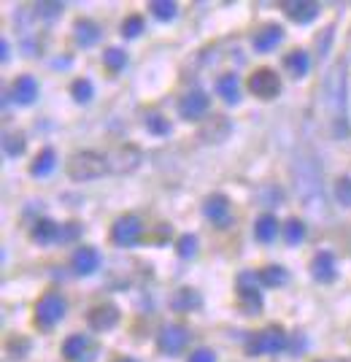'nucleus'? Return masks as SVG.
Wrapping results in <instances>:
<instances>
[{
    "mask_svg": "<svg viewBox=\"0 0 351 362\" xmlns=\"http://www.w3.org/2000/svg\"><path fill=\"white\" fill-rule=\"evenodd\" d=\"M324 95H327L330 117L335 122V136H349V125H346V65H335L330 71Z\"/></svg>",
    "mask_w": 351,
    "mask_h": 362,
    "instance_id": "f257e3e1",
    "label": "nucleus"
},
{
    "mask_svg": "<svg viewBox=\"0 0 351 362\" xmlns=\"http://www.w3.org/2000/svg\"><path fill=\"white\" fill-rule=\"evenodd\" d=\"M108 171V160L97 152H79L68 160V176L73 181H95Z\"/></svg>",
    "mask_w": 351,
    "mask_h": 362,
    "instance_id": "f03ea898",
    "label": "nucleus"
},
{
    "mask_svg": "<svg viewBox=\"0 0 351 362\" xmlns=\"http://www.w3.org/2000/svg\"><path fill=\"white\" fill-rule=\"evenodd\" d=\"M287 349V333L281 324H270L263 333L249 335L246 341V354L249 357H260V354H278Z\"/></svg>",
    "mask_w": 351,
    "mask_h": 362,
    "instance_id": "7ed1b4c3",
    "label": "nucleus"
},
{
    "mask_svg": "<svg viewBox=\"0 0 351 362\" xmlns=\"http://www.w3.org/2000/svg\"><path fill=\"white\" fill-rule=\"evenodd\" d=\"M65 298L60 295V292H46L44 298L38 300V306H36V324L38 327H44V330H49V327H54L60 319L65 317Z\"/></svg>",
    "mask_w": 351,
    "mask_h": 362,
    "instance_id": "20e7f679",
    "label": "nucleus"
},
{
    "mask_svg": "<svg viewBox=\"0 0 351 362\" xmlns=\"http://www.w3.org/2000/svg\"><path fill=\"white\" fill-rule=\"evenodd\" d=\"M249 90L260 100H273L281 92V76L273 68H260L249 76Z\"/></svg>",
    "mask_w": 351,
    "mask_h": 362,
    "instance_id": "39448f33",
    "label": "nucleus"
},
{
    "mask_svg": "<svg viewBox=\"0 0 351 362\" xmlns=\"http://www.w3.org/2000/svg\"><path fill=\"white\" fill-rule=\"evenodd\" d=\"M141 232H143V222L135 214H125L111 227V241L119 246H135L141 241Z\"/></svg>",
    "mask_w": 351,
    "mask_h": 362,
    "instance_id": "423d86ee",
    "label": "nucleus"
},
{
    "mask_svg": "<svg viewBox=\"0 0 351 362\" xmlns=\"http://www.w3.org/2000/svg\"><path fill=\"white\" fill-rule=\"evenodd\" d=\"M189 341V330L184 324H165L157 335V346L162 354H178Z\"/></svg>",
    "mask_w": 351,
    "mask_h": 362,
    "instance_id": "0eeeda50",
    "label": "nucleus"
},
{
    "mask_svg": "<svg viewBox=\"0 0 351 362\" xmlns=\"http://www.w3.org/2000/svg\"><path fill=\"white\" fill-rule=\"evenodd\" d=\"M208 106H211V100H208L206 92H200V90L186 92V95L178 100V117L186 119V122H195V119H200V117L208 111Z\"/></svg>",
    "mask_w": 351,
    "mask_h": 362,
    "instance_id": "6e6552de",
    "label": "nucleus"
},
{
    "mask_svg": "<svg viewBox=\"0 0 351 362\" xmlns=\"http://www.w3.org/2000/svg\"><path fill=\"white\" fill-rule=\"evenodd\" d=\"M141 160H143V154H141V149L138 146H132V143H125V146H119L114 154H111V171L114 173H132L138 165H141Z\"/></svg>",
    "mask_w": 351,
    "mask_h": 362,
    "instance_id": "1a4fd4ad",
    "label": "nucleus"
},
{
    "mask_svg": "<svg viewBox=\"0 0 351 362\" xmlns=\"http://www.w3.org/2000/svg\"><path fill=\"white\" fill-rule=\"evenodd\" d=\"M87 322H89V327H92L95 333H106V330L117 327V322H119V309H117L114 303L95 306V309L87 314Z\"/></svg>",
    "mask_w": 351,
    "mask_h": 362,
    "instance_id": "9d476101",
    "label": "nucleus"
},
{
    "mask_svg": "<svg viewBox=\"0 0 351 362\" xmlns=\"http://www.w3.org/2000/svg\"><path fill=\"white\" fill-rule=\"evenodd\" d=\"M238 306L249 317H254V314L263 311V295H260V289L257 287H249V281L243 276L238 278Z\"/></svg>",
    "mask_w": 351,
    "mask_h": 362,
    "instance_id": "9b49d317",
    "label": "nucleus"
},
{
    "mask_svg": "<svg viewBox=\"0 0 351 362\" xmlns=\"http://www.w3.org/2000/svg\"><path fill=\"white\" fill-rule=\"evenodd\" d=\"M203 214H206L211 222H217L219 227H224L230 222V197L221 195V192L208 195L206 203H203Z\"/></svg>",
    "mask_w": 351,
    "mask_h": 362,
    "instance_id": "f8f14e48",
    "label": "nucleus"
},
{
    "mask_svg": "<svg viewBox=\"0 0 351 362\" xmlns=\"http://www.w3.org/2000/svg\"><path fill=\"white\" fill-rule=\"evenodd\" d=\"M71 265L79 276H92L100 268V252L95 246H79L71 257Z\"/></svg>",
    "mask_w": 351,
    "mask_h": 362,
    "instance_id": "ddd939ff",
    "label": "nucleus"
},
{
    "mask_svg": "<svg viewBox=\"0 0 351 362\" xmlns=\"http://www.w3.org/2000/svg\"><path fill=\"white\" fill-rule=\"evenodd\" d=\"M281 41H284V27L281 25H265L263 30L254 33L252 46H254V51L265 54V51H273Z\"/></svg>",
    "mask_w": 351,
    "mask_h": 362,
    "instance_id": "4468645a",
    "label": "nucleus"
},
{
    "mask_svg": "<svg viewBox=\"0 0 351 362\" xmlns=\"http://www.w3.org/2000/svg\"><path fill=\"white\" fill-rule=\"evenodd\" d=\"M311 276H313L319 284H330V281H335V276H338L335 257H332L330 252H319V254L313 257V263H311Z\"/></svg>",
    "mask_w": 351,
    "mask_h": 362,
    "instance_id": "2eb2a0df",
    "label": "nucleus"
},
{
    "mask_svg": "<svg viewBox=\"0 0 351 362\" xmlns=\"http://www.w3.org/2000/svg\"><path fill=\"white\" fill-rule=\"evenodd\" d=\"M287 16L295 22V25H308L319 16V3H311V0H298V3H287Z\"/></svg>",
    "mask_w": 351,
    "mask_h": 362,
    "instance_id": "dca6fc26",
    "label": "nucleus"
},
{
    "mask_svg": "<svg viewBox=\"0 0 351 362\" xmlns=\"http://www.w3.org/2000/svg\"><path fill=\"white\" fill-rule=\"evenodd\" d=\"M36 97H38V82L33 76L25 73L14 82V100L19 106H30V103H36Z\"/></svg>",
    "mask_w": 351,
    "mask_h": 362,
    "instance_id": "f3484780",
    "label": "nucleus"
},
{
    "mask_svg": "<svg viewBox=\"0 0 351 362\" xmlns=\"http://www.w3.org/2000/svg\"><path fill=\"white\" fill-rule=\"evenodd\" d=\"M230 136V122L224 117H211L203 128H200V138L206 143H221L224 138Z\"/></svg>",
    "mask_w": 351,
    "mask_h": 362,
    "instance_id": "a211bd4d",
    "label": "nucleus"
},
{
    "mask_svg": "<svg viewBox=\"0 0 351 362\" xmlns=\"http://www.w3.org/2000/svg\"><path fill=\"white\" fill-rule=\"evenodd\" d=\"M73 33H76V44L82 46V49H89V46H95L100 41V27L92 19H79L73 25Z\"/></svg>",
    "mask_w": 351,
    "mask_h": 362,
    "instance_id": "6ab92c4d",
    "label": "nucleus"
},
{
    "mask_svg": "<svg viewBox=\"0 0 351 362\" xmlns=\"http://www.w3.org/2000/svg\"><path fill=\"white\" fill-rule=\"evenodd\" d=\"M54 165H57V154H54V149H41L38 152V157L33 160V165H30V176H36V179H44L49 176L51 171H54Z\"/></svg>",
    "mask_w": 351,
    "mask_h": 362,
    "instance_id": "aec40b11",
    "label": "nucleus"
},
{
    "mask_svg": "<svg viewBox=\"0 0 351 362\" xmlns=\"http://www.w3.org/2000/svg\"><path fill=\"white\" fill-rule=\"evenodd\" d=\"M284 68H287L295 79H303V76H308L311 60H308V54L303 49H295V51H289V54L284 57Z\"/></svg>",
    "mask_w": 351,
    "mask_h": 362,
    "instance_id": "412c9836",
    "label": "nucleus"
},
{
    "mask_svg": "<svg viewBox=\"0 0 351 362\" xmlns=\"http://www.w3.org/2000/svg\"><path fill=\"white\" fill-rule=\"evenodd\" d=\"M217 92H219V97L224 103H238L241 100V84H238V76L235 73H224L219 76V82H217Z\"/></svg>",
    "mask_w": 351,
    "mask_h": 362,
    "instance_id": "4be33fe9",
    "label": "nucleus"
},
{
    "mask_svg": "<svg viewBox=\"0 0 351 362\" xmlns=\"http://www.w3.org/2000/svg\"><path fill=\"white\" fill-rule=\"evenodd\" d=\"M60 230L62 227L51 222V219H38L30 230V238L38 241V243H51V241H60Z\"/></svg>",
    "mask_w": 351,
    "mask_h": 362,
    "instance_id": "5701e85b",
    "label": "nucleus"
},
{
    "mask_svg": "<svg viewBox=\"0 0 351 362\" xmlns=\"http://www.w3.org/2000/svg\"><path fill=\"white\" fill-rule=\"evenodd\" d=\"M197 306H200V295L195 289H189V287L176 289L173 298H171V309L173 311H189V309H197Z\"/></svg>",
    "mask_w": 351,
    "mask_h": 362,
    "instance_id": "b1692460",
    "label": "nucleus"
},
{
    "mask_svg": "<svg viewBox=\"0 0 351 362\" xmlns=\"http://www.w3.org/2000/svg\"><path fill=\"white\" fill-rule=\"evenodd\" d=\"M276 232H278V219H276L273 214H263V217L254 222V235H257V241H263V243L276 241Z\"/></svg>",
    "mask_w": 351,
    "mask_h": 362,
    "instance_id": "393cba45",
    "label": "nucleus"
},
{
    "mask_svg": "<svg viewBox=\"0 0 351 362\" xmlns=\"http://www.w3.org/2000/svg\"><path fill=\"white\" fill-rule=\"evenodd\" d=\"M103 65H106L111 73L122 71V68L128 65V54H125V49H119V46H108V49L103 51Z\"/></svg>",
    "mask_w": 351,
    "mask_h": 362,
    "instance_id": "a878e982",
    "label": "nucleus"
},
{
    "mask_svg": "<svg viewBox=\"0 0 351 362\" xmlns=\"http://www.w3.org/2000/svg\"><path fill=\"white\" fill-rule=\"evenodd\" d=\"M84 349H87V338H84V335H71V338L62 343V354L71 362L82 360V357H84Z\"/></svg>",
    "mask_w": 351,
    "mask_h": 362,
    "instance_id": "bb28decb",
    "label": "nucleus"
},
{
    "mask_svg": "<svg viewBox=\"0 0 351 362\" xmlns=\"http://www.w3.org/2000/svg\"><path fill=\"white\" fill-rule=\"evenodd\" d=\"M287 278H289V273L284 271L281 265H267V268L260 271V281H263L265 287H284Z\"/></svg>",
    "mask_w": 351,
    "mask_h": 362,
    "instance_id": "cd10ccee",
    "label": "nucleus"
},
{
    "mask_svg": "<svg viewBox=\"0 0 351 362\" xmlns=\"http://www.w3.org/2000/svg\"><path fill=\"white\" fill-rule=\"evenodd\" d=\"M149 11H152L157 19L171 22V19H176V14H178V5H176L173 0H152V3H149Z\"/></svg>",
    "mask_w": 351,
    "mask_h": 362,
    "instance_id": "c85d7f7f",
    "label": "nucleus"
},
{
    "mask_svg": "<svg viewBox=\"0 0 351 362\" xmlns=\"http://www.w3.org/2000/svg\"><path fill=\"white\" fill-rule=\"evenodd\" d=\"M25 136L22 133H5L3 136V149H5V154L8 157H22L25 154Z\"/></svg>",
    "mask_w": 351,
    "mask_h": 362,
    "instance_id": "c756f323",
    "label": "nucleus"
},
{
    "mask_svg": "<svg viewBox=\"0 0 351 362\" xmlns=\"http://www.w3.org/2000/svg\"><path fill=\"white\" fill-rule=\"evenodd\" d=\"M71 95H73L76 103H89V100L95 97V87H92L89 79H76V82L71 84Z\"/></svg>",
    "mask_w": 351,
    "mask_h": 362,
    "instance_id": "7c9ffc66",
    "label": "nucleus"
},
{
    "mask_svg": "<svg viewBox=\"0 0 351 362\" xmlns=\"http://www.w3.org/2000/svg\"><path fill=\"white\" fill-rule=\"evenodd\" d=\"M284 238H287V243L289 246H295V243H300L303 238H306V225L298 219V217H292L287 227H284Z\"/></svg>",
    "mask_w": 351,
    "mask_h": 362,
    "instance_id": "2f4dec72",
    "label": "nucleus"
},
{
    "mask_svg": "<svg viewBox=\"0 0 351 362\" xmlns=\"http://www.w3.org/2000/svg\"><path fill=\"white\" fill-rule=\"evenodd\" d=\"M143 27H146V25H143V16H141V14H130V16L122 22L119 30H122V38H138V36L143 33Z\"/></svg>",
    "mask_w": 351,
    "mask_h": 362,
    "instance_id": "473e14b6",
    "label": "nucleus"
},
{
    "mask_svg": "<svg viewBox=\"0 0 351 362\" xmlns=\"http://www.w3.org/2000/svg\"><path fill=\"white\" fill-rule=\"evenodd\" d=\"M146 130L152 136H168L171 133V122L162 117V114H149L146 117Z\"/></svg>",
    "mask_w": 351,
    "mask_h": 362,
    "instance_id": "72a5a7b5",
    "label": "nucleus"
},
{
    "mask_svg": "<svg viewBox=\"0 0 351 362\" xmlns=\"http://www.w3.org/2000/svg\"><path fill=\"white\" fill-rule=\"evenodd\" d=\"M176 252H178V257H184V260L195 257V254H197V238H195L192 232L181 235V238L176 241Z\"/></svg>",
    "mask_w": 351,
    "mask_h": 362,
    "instance_id": "f704fd0d",
    "label": "nucleus"
},
{
    "mask_svg": "<svg viewBox=\"0 0 351 362\" xmlns=\"http://www.w3.org/2000/svg\"><path fill=\"white\" fill-rule=\"evenodd\" d=\"M62 11H65V5H62V3H49V0L36 3V14H38L41 19H57Z\"/></svg>",
    "mask_w": 351,
    "mask_h": 362,
    "instance_id": "c9c22d12",
    "label": "nucleus"
},
{
    "mask_svg": "<svg viewBox=\"0 0 351 362\" xmlns=\"http://www.w3.org/2000/svg\"><path fill=\"white\" fill-rule=\"evenodd\" d=\"M335 197L341 206H351V176L335 181Z\"/></svg>",
    "mask_w": 351,
    "mask_h": 362,
    "instance_id": "e433bc0d",
    "label": "nucleus"
},
{
    "mask_svg": "<svg viewBox=\"0 0 351 362\" xmlns=\"http://www.w3.org/2000/svg\"><path fill=\"white\" fill-rule=\"evenodd\" d=\"M186 362H217V354L211 349H195Z\"/></svg>",
    "mask_w": 351,
    "mask_h": 362,
    "instance_id": "4c0bfd02",
    "label": "nucleus"
},
{
    "mask_svg": "<svg viewBox=\"0 0 351 362\" xmlns=\"http://www.w3.org/2000/svg\"><path fill=\"white\" fill-rule=\"evenodd\" d=\"M79 232H82V227L76 225V222H71V225H65L60 230V241H73Z\"/></svg>",
    "mask_w": 351,
    "mask_h": 362,
    "instance_id": "58836bf2",
    "label": "nucleus"
},
{
    "mask_svg": "<svg viewBox=\"0 0 351 362\" xmlns=\"http://www.w3.org/2000/svg\"><path fill=\"white\" fill-rule=\"evenodd\" d=\"M8 51H11V49H8V41H0V57H3V60H8Z\"/></svg>",
    "mask_w": 351,
    "mask_h": 362,
    "instance_id": "ea45409f",
    "label": "nucleus"
},
{
    "mask_svg": "<svg viewBox=\"0 0 351 362\" xmlns=\"http://www.w3.org/2000/svg\"><path fill=\"white\" fill-rule=\"evenodd\" d=\"M119 362H135V360H119Z\"/></svg>",
    "mask_w": 351,
    "mask_h": 362,
    "instance_id": "a19ab883",
    "label": "nucleus"
}]
</instances>
